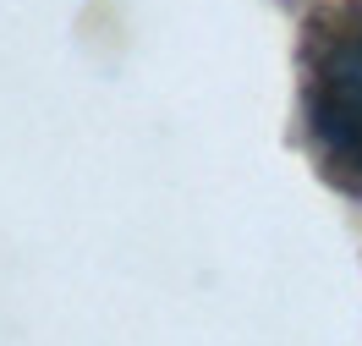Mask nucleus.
Here are the masks:
<instances>
[{"label": "nucleus", "instance_id": "obj_1", "mask_svg": "<svg viewBox=\"0 0 362 346\" xmlns=\"http://www.w3.org/2000/svg\"><path fill=\"white\" fill-rule=\"evenodd\" d=\"M308 132L329 182L362 198V0L324 6L308 28Z\"/></svg>", "mask_w": 362, "mask_h": 346}]
</instances>
